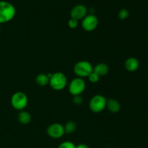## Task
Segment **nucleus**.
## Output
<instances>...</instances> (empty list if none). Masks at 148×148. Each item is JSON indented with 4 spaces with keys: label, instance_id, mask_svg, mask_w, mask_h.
<instances>
[{
    "label": "nucleus",
    "instance_id": "nucleus-12",
    "mask_svg": "<svg viewBox=\"0 0 148 148\" xmlns=\"http://www.w3.org/2000/svg\"><path fill=\"white\" fill-rule=\"evenodd\" d=\"M106 107L111 112L117 113L120 111L121 105H120L119 101H117L116 100L111 98V99L107 100Z\"/></svg>",
    "mask_w": 148,
    "mask_h": 148
},
{
    "label": "nucleus",
    "instance_id": "nucleus-21",
    "mask_svg": "<svg viewBox=\"0 0 148 148\" xmlns=\"http://www.w3.org/2000/svg\"><path fill=\"white\" fill-rule=\"evenodd\" d=\"M76 148H89V147L85 144H79L76 146Z\"/></svg>",
    "mask_w": 148,
    "mask_h": 148
},
{
    "label": "nucleus",
    "instance_id": "nucleus-5",
    "mask_svg": "<svg viewBox=\"0 0 148 148\" xmlns=\"http://www.w3.org/2000/svg\"><path fill=\"white\" fill-rule=\"evenodd\" d=\"M107 100L101 95H96L91 98L89 103L90 109L94 113H100L106 107Z\"/></svg>",
    "mask_w": 148,
    "mask_h": 148
},
{
    "label": "nucleus",
    "instance_id": "nucleus-10",
    "mask_svg": "<svg viewBox=\"0 0 148 148\" xmlns=\"http://www.w3.org/2000/svg\"><path fill=\"white\" fill-rule=\"evenodd\" d=\"M124 66H125L126 69L127 71L133 72L138 69L139 66H140V63H139V61L136 58L130 57L125 61Z\"/></svg>",
    "mask_w": 148,
    "mask_h": 148
},
{
    "label": "nucleus",
    "instance_id": "nucleus-16",
    "mask_svg": "<svg viewBox=\"0 0 148 148\" xmlns=\"http://www.w3.org/2000/svg\"><path fill=\"white\" fill-rule=\"evenodd\" d=\"M130 15V12L127 9H121L118 13V17L120 20H126Z\"/></svg>",
    "mask_w": 148,
    "mask_h": 148
},
{
    "label": "nucleus",
    "instance_id": "nucleus-15",
    "mask_svg": "<svg viewBox=\"0 0 148 148\" xmlns=\"http://www.w3.org/2000/svg\"><path fill=\"white\" fill-rule=\"evenodd\" d=\"M77 125L75 124V122L72 121H69L68 122L66 123L64 126V132L65 134H70L72 133H73L76 130Z\"/></svg>",
    "mask_w": 148,
    "mask_h": 148
},
{
    "label": "nucleus",
    "instance_id": "nucleus-9",
    "mask_svg": "<svg viewBox=\"0 0 148 148\" xmlns=\"http://www.w3.org/2000/svg\"><path fill=\"white\" fill-rule=\"evenodd\" d=\"M87 12H88V10L85 5L78 4V5L75 6L71 10V18L75 19L79 21V20H82L87 15Z\"/></svg>",
    "mask_w": 148,
    "mask_h": 148
},
{
    "label": "nucleus",
    "instance_id": "nucleus-18",
    "mask_svg": "<svg viewBox=\"0 0 148 148\" xmlns=\"http://www.w3.org/2000/svg\"><path fill=\"white\" fill-rule=\"evenodd\" d=\"M58 148H76V145L72 142L66 141L61 143Z\"/></svg>",
    "mask_w": 148,
    "mask_h": 148
},
{
    "label": "nucleus",
    "instance_id": "nucleus-20",
    "mask_svg": "<svg viewBox=\"0 0 148 148\" xmlns=\"http://www.w3.org/2000/svg\"><path fill=\"white\" fill-rule=\"evenodd\" d=\"M72 101L75 105H80V104H82L83 100L80 95H75V96H74Z\"/></svg>",
    "mask_w": 148,
    "mask_h": 148
},
{
    "label": "nucleus",
    "instance_id": "nucleus-6",
    "mask_svg": "<svg viewBox=\"0 0 148 148\" xmlns=\"http://www.w3.org/2000/svg\"><path fill=\"white\" fill-rule=\"evenodd\" d=\"M86 84L82 78L76 77L72 79L69 85V91L73 96L80 95L85 90Z\"/></svg>",
    "mask_w": 148,
    "mask_h": 148
},
{
    "label": "nucleus",
    "instance_id": "nucleus-1",
    "mask_svg": "<svg viewBox=\"0 0 148 148\" xmlns=\"http://www.w3.org/2000/svg\"><path fill=\"white\" fill-rule=\"evenodd\" d=\"M16 14L13 4L7 1H0V24L11 21Z\"/></svg>",
    "mask_w": 148,
    "mask_h": 148
},
{
    "label": "nucleus",
    "instance_id": "nucleus-17",
    "mask_svg": "<svg viewBox=\"0 0 148 148\" xmlns=\"http://www.w3.org/2000/svg\"><path fill=\"white\" fill-rule=\"evenodd\" d=\"M88 77L90 82H92V83H96V82H98V81H99V79H100V77L98 76L96 73H95L93 71H92V73H91Z\"/></svg>",
    "mask_w": 148,
    "mask_h": 148
},
{
    "label": "nucleus",
    "instance_id": "nucleus-4",
    "mask_svg": "<svg viewBox=\"0 0 148 148\" xmlns=\"http://www.w3.org/2000/svg\"><path fill=\"white\" fill-rule=\"evenodd\" d=\"M27 96L23 92H16L11 98V105L17 111H23L27 106Z\"/></svg>",
    "mask_w": 148,
    "mask_h": 148
},
{
    "label": "nucleus",
    "instance_id": "nucleus-7",
    "mask_svg": "<svg viewBox=\"0 0 148 148\" xmlns=\"http://www.w3.org/2000/svg\"><path fill=\"white\" fill-rule=\"evenodd\" d=\"M98 25V19L94 14H88L82 19V27L85 31H92L96 28Z\"/></svg>",
    "mask_w": 148,
    "mask_h": 148
},
{
    "label": "nucleus",
    "instance_id": "nucleus-19",
    "mask_svg": "<svg viewBox=\"0 0 148 148\" xmlns=\"http://www.w3.org/2000/svg\"><path fill=\"white\" fill-rule=\"evenodd\" d=\"M68 26H69L71 29L76 28L78 26V20L73 18H71L70 20L68 21Z\"/></svg>",
    "mask_w": 148,
    "mask_h": 148
},
{
    "label": "nucleus",
    "instance_id": "nucleus-2",
    "mask_svg": "<svg viewBox=\"0 0 148 148\" xmlns=\"http://www.w3.org/2000/svg\"><path fill=\"white\" fill-rule=\"evenodd\" d=\"M49 85L55 90H62L67 85L66 77L62 72H55L49 79Z\"/></svg>",
    "mask_w": 148,
    "mask_h": 148
},
{
    "label": "nucleus",
    "instance_id": "nucleus-3",
    "mask_svg": "<svg viewBox=\"0 0 148 148\" xmlns=\"http://www.w3.org/2000/svg\"><path fill=\"white\" fill-rule=\"evenodd\" d=\"M93 71V67L89 62L80 61L74 66V72L77 77H88Z\"/></svg>",
    "mask_w": 148,
    "mask_h": 148
},
{
    "label": "nucleus",
    "instance_id": "nucleus-11",
    "mask_svg": "<svg viewBox=\"0 0 148 148\" xmlns=\"http://www.w3.org/2000/svg\"><path fill=\"white\" fill-rule=\"evenodd\" d=\"M109 71V67L104 63H100L93 67V72L99 77L106 76Z\"/></svg>",
    "mask_w": 148,
    "mask_h": 148
},
{
    "label": "nucleus",
    "instance_id": "nucleus-8",
    "mask_svg": "<svg viewBox=\"0 0 148 148\" xmlns=\"http://www.w3.org/2000/svg\"><path fill=\"white\" fill-rule=\"evenodd\" d=\"M47 134L49 137L53 139L61 138L65 134L64 126L58 123L51 124L47 128Z\"/></svg>",
    "mask_w": 148,
    "mask_h": 148
},
{
    "label": "nucleus",
    "instance_id": "nucleus-14",
    "mask_svg": "<svg viewBox=\"0 0 148 148\" xmlns=\"http://www.w3.org/2000/svg\"><path fill=\"white\" fill-rule=\"evenodd\" d=\"M36 82L39 86H46L49 84V77L46 74H39L36 77Z\"/></svg>",
    "mask_w": 148,
    "mask_h": 148
},
{
    "label": "nucleus",
    "instance_id": "nucleus-13",
    "mask_svg": "<svg viewBox=\"0 0 148 148\" xmlns=\"http://www.w3.org/2000/svg\"><path fill=\"white\" fill-rule=\"evenodd\" d=\"M19 122L22 124H27L31 121V116L25 111H20L18 114Z\"/></svg>",
    "mask_w": 148,
    "mask_h": 148
}]
</instances>
